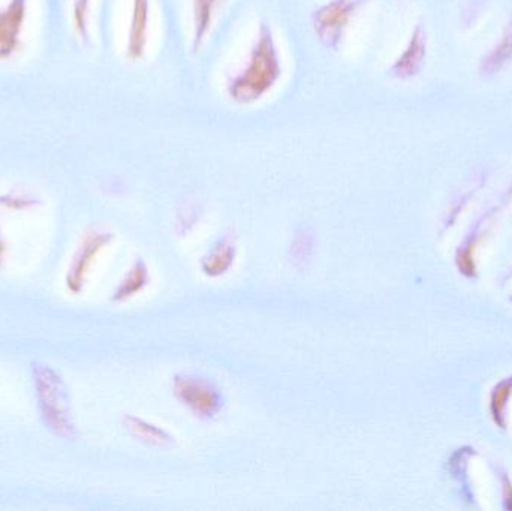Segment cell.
Instances as JSON below:
<instances>
[{"label":"cell","instance_id":"obj_1","mask_svg":"<svg viewBox=\"0 0 512 511\" xmlns=\"http://www.w3.org/2000/svg\"><path fill=\"white\" fill-rule=\"evenodd\" d=\"M282 77V60L277 50L273 29L267 21H261L256 39L249 51L248 62L242 71L230 78L227 95L239 105H251L261 101L273 90Z\"/></svg>","mask_w":512,"mask_h":511},{"label":"cell","instance_id":"obj_2","mask_svg":"<svg viewBox=\"0 0 512 511\" xmlns=\"http://www.w3.org/2000/svg\"><path fill=\"white\" fill-rule=\"evenodd\" d=\"M33 386L42 422L57 437L74 440L77 426L71 411V398L62 375L51 366L33 363Z\"/></svg>","mask_w":512,"mask_h":511},{"label":"cell","instance_id":"obj_3","mask_svg":"<svg viewBox=\"0 0 512 511\" xmlns=\"http://www.w3.org/2000/svg\"><path fill=\"white\" fill-rule=\"evenodd\" d=\"M370 0H330L312 14V26L319 42L328 50L337 51L349 24Z\"/></svg>","mask_w":512,"mask_h":511},{"label":"cell","instance_id":"obj_4","mask_svg":"<svg viewBox=\"0 0 512 511\" xmlns=\"http://www.w3.org/2000/svg\"><path fill=\"white\" fill-rule=\"evenodd\" d=\"M29 0H8L0 6V62L14 59L24 45Z\"/></svg>","mask_w":512,"mask_h":511},{"label":"cell","instance_id":"obj_5","mask_svg":"<svg viewBox=\"0 0 512 511\" xmlns=\"http://www.w3.org/2000/svg\"><path fill=\"white\" fill-rule=\"evenodd\" d=\"M110 240L111 234L98 233V231H93L84 237L83 243L72 257L68 272H66V287L72 294H80L83 291L84 282H86V276L92 267L93 260L102 251V248L110 243Z\"/></svg>","mask_w":512,"mask_h":511},{"label":"cell","instance_id":"obj_6","mask_svg":"<svg viewBox=\"0 0 512 511\" xmlns=\"http://www.w3.org/2000/svg\"><path fill=\"white\" fill-rule=\"evenodd\" d=\"M150 0H131L128 35H126V59L138 62L144 59L149 45Z\"/></svg>","mask_w":512,"mask_h":511},{"label":"cell","instance_id":"obj_7","mask_svg":"<svg viewBox=\"0 0 512 511\" xmlns=\"http://www.w3.org/2000/svg\"><path fill=\"white\" fill-rule=\"evenodd\" d=\"M176 392L188 407L204 417L215 416L221 408V396L210 384L195 378L177 380Z\"/></svg>","mask_w":512,"mask_h":511},{"label":"cell","instance_id":"obj_8","mask_svg":"<svg viewBox=\"0 0 512 511\" xmlns=\"http://www.w3.org/2000/svg\"><path fill=\"white\" fill-rule=\"evenodd\" d=\"M427 54V33L421 24H418L409 39L403 53L394 60L391 68L388 69L390 75L399 78V80H409L420 74L424 66Z\"/></svg>","mask_w":512,"mask_h":511},{"label":"cell","instance_id":"obj_9","mask_svg":"<svg viewBox=\"0 0 512 511\" xmlns=\"http://www.w3.org/2000/svg\"><path fill=\"white\" fill-rule=\"evenodd\" d=\"M221 0H192V53H200L209 38Z\"/></svg>","mask_w":512,"mask_h":511},{"label":"cell","instance_id":"obj_10","mask_svg":"<svg viewBox=\"0 0 512 511\" xmlns=\"http://www.w3.org/2000/svg\"><path fill=\"white\" fill-rule=\"evenodd\" d=\"M92 6L93 0H72L71 29L75 41L83 47L92 44Z\"/></svg>","mask_w":512,"mask_h":511},{"label":"cell","instance_id":"obj_11","mask_svg":"<svg viewBox=\"0 0 512 511\" xmlns=\"http://www.w3.org/2000/svg\"><path fill=\"white\" fill-rule=\"evenodd\" d=\"M512 59V20L510 24H508L507 29H505L504 36H502L501 41L495 45L492 51L486 54L481 60L480 71L481 74L486 75V77H490V75H495L496 72L504 69V66L507 63H510Z\"/></svg>","mask_w":512,"mask_h":511},{"label":"cell","instance_id":"obj_12","mask_svg":"<svg viewBox=\"0 0 512 511\" xmlns=\"http://www.w3.org/2000/svg\"><path fill=\"white\" fill-rule=\"evenodd\" d=\"M512 396V375L496 384L490 399V413L501 429H507V408Z\"/></svg>","mask_w":512,"mask_h":511},{"label":"cell","instance_id":"obj_13","mask_svg":"<svg viewBox=\"0 0 512 511\" xmlns=\"http://www.w3.org/2000/svg\"><path fill=\"white\" fill-rule=\"evenodd\" d=\"M42 206V198L26 189H11L0 194V209L27 212Z\"/></svg>","mask_w":512,"mask_h":511},{"label":"cell","instance_id":"obj_14","mask_svg":"<svg viewBox=\"0 0 512 511\" xmlns=\"http://www.w3.org/2000/svg\"><path fill=\"white\" fill-rule=\"evenodd\" d=\"M144 282H146V270L141 269V266H135L134 269L131 270V273L126 276V279L122 282V285L117 288L116 294H114V299H128V297H131L132 294L138 293V291H140V288L143 287Z\"/></svg>","mask_w":512,"mask_h":511},{"label":"cell","instance_id":"obj_15","mask_svg":"<svg viewBox=\"0 0 512 511\" xmlns=\"http://www.w3.org/2000/svg\"><path fill=\"white\" fill-rule=\"evenodd\" d=\"M495 471L502 485V498H504L502 507H504L505 510H512V483L510 477H508V474L505 473L502 467H496L495 465Z\"/></svg>","mask_w":512,"mask_h":511},{"label":"cell","instance_id":"obj_16","mask_svg":"<svg viewBox=\"0 0 512 511\" xmlns=\"http://www.w3.org/2000/svg\"><path fill=\"white\" fill-rule=\"evenodd\" d=\"M6 243L3 240L2 231H0V266H2L3 258H5Z\"/></svg>","mask_w":512,"mask_h":511},{"label":"cell","instance_id":"obj_17","mask_svg":"<svg viewBox=\"0 0 512 511\" xmlns=\"http://www.w3.org/2000/svg\"><path fill=\"white\" fill-rule=\"evenodd\" d=\"M511 302H512V297H511Z\"/></svg>","mask_w":512,"mask_h":511}]
</instances>
